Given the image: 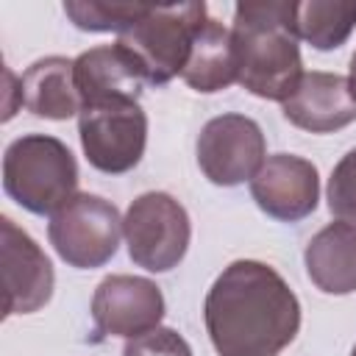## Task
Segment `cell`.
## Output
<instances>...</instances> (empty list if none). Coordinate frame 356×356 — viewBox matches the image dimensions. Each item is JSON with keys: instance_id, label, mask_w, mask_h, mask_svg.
Instances as JSON below:
<instances>
[{"instance_id": "cell-1", "label": "cell", "mask_w": 356, "mask_h": 356, "mask_svg": "<svg viewBox=\"0 0 356 356\" xmlns=\"http://www.w3.org/2000/svg\"><path fill=\"white\" fill-rule=\"evenodd\" d=\"M203 323L217 356H278L300 331V300L275 267L236 259L209 286Z\"/></svg>"}, {"instance_id": "cell-2", "label": "cell", "mask_w": 356, "mask_h": 356, "mask_svg": "<svg viewBox=\"0 0 356 356\" xmlns=\"http://www.w3.org/2000/svg\"><path fill=\"white\" fill-rule=\"evenodd\" d=\"M292 0H245L234 8L236 83L261 100L284 103L303 78L298 36L289 25Z\"/></svg>"}, {"instance_id": "cell-3", "label": "cell", "mask_w": 356, "mask_h": 356, "mask_svg": "<svg viewBox=\"0 0 356 356\" xmlns=\"http://www.w3.org/2000/svg\"><path fill=\"white\" fill-rule=\"evenodd\" d=\"M3 189L31 214H56L78 192V161L50 134H25L3 153Z\"/></svg>"}, {"instance_id": "cell-4", "label": "cell", "mask_w": 356, "mask_h": 356, "mask_svg": "<svg viewBox=\"0 0 356 356\" xmlns=\"http://www.w3.org/2000/svg\"><path fill=\"white\" fill-rule=\"evenodd\" d=\"M206 19V3L150 6L117 42L134 56L150 86H164L184 72L192 42Z\"/></svg>"}, {"instance_id": "cell-5", "label": "cell", "mask_w": 356, "mask_h": 356, "mask_svg": "<svg viewBox=\"0 0 356 356\" xmlns=\"http://www.w3.org/2000/svg\"><path fill=\"white\" fill-rule=\"evenodd\" d=\"M122 217L117 206L100 195L78 192L47 222V239L61 261L75 270L108 264L120 250Z\"/></svg>"}, {"instance_id": "cell-6", "label": "cell", "mask_w": 356, "mask_h": 356, "mask_svg": "<svg viewBox=\"0 0 356 356\" xmlns=\"http://www.w3.org/2000/svg\"><path fill=\"white\" fill-rule=\"evenodd\" d=\"M128 256L147 273H170L189 250L192 222L186 209L167 192H145L131 200L122 217Z\"/></svg>"}, {"instance_id": "cell-7", "label": "cell", "mask_w": 356, "mask_h": 356, "mask_svg": "<svg viewBox=\"0 0 356 356\" xmlns=\"http://www.w3.org/2000/svg\"><path fill=\"white\" fill-rule=\"evenodd\" d=\"M78 136L86 161L106 172L122 175L131 172L147 145V114L139 100L86 106L78 114Z\"/></svg>"}, {"instance_id": "cell-8", "label": "cell", "mask_w": 356, "mask_h": 356, "mask_svg": "<svg viewBox=\"0 0 356 356\" xmlns=\"http://www.w3.org/2000/svg\"><path fill=\"white\" fill-rule=\"evenodd\" d=\"M197 167L214 186H239L253 181L267 159L261 125L245 114L211 117L195 145Z\"/></svg>"}, {"instance_id": "cell-9", "label": "cell", "mask_w": 356, "mask_h": 356, "mask_svg": "<svg viewBox=\"0 0 356 356\" xmlns=\"http://www.w3.org/2000/svg\"><path fill=\"white\" fill-rule=\"evenodd\" d=\"M0 264L6 306L3 317L33 314L53 298L56 273L47 253L11 217H0Z\"/></svg>"}, {"instance_id": "cell-10", "label": "cell", "mask_w": 356, "mask_h": 356, "mask_svg": "<svg viewBox=\"0 0 356 356\" xmlns=\"http://www.w3.org/2000/svg\"><path fill=\"white\" fill-rule=\"evenodd\" d=\"M92 323L100 337L134 339L161 325L164 295L142 275H106L92 295Z\"/></svg>"}, {"instance_id": "cell-11", "label": "cell", "mask_w": 356, "mask_h": 356, "mask_svg": "<svg viewBox=\"0 0 356 356\" xmlns=\"http://www.w3.org/2000/svg\"><path fill=\"white\" fill-rule=\"evenodd\" d=\"M250 197L267 217L278 222H300L320 200L317 167L295 153H273L253 175Z\"/></svg>"}, {"instance_id": "cell-12", "label": "cell", "mask_w": 356, "mask_h": 356, "mask_svg": "<svg viewBox=\"0 0 356 356\" xmlns=\"http://www.w3.org/2000/svg\"><path fill=\"white\" fill-rule=\"evenodd\" d=\"M284 117L309 134H331L356 120V97L348 75L337 72H303L298 89L281 103Z\"/></svg>"}, {"instance_id": "cell-13", "label": "cell", "mask_w": 356, "mask_h": 356, "mask_svg": "<svg viewBox=\"0 0 356 356\" xmlns=\"http://www.w3.org/2000/svg\"><path fill=\"white\" fill-rule=\"evenodd\" d=\"M72 72H75V89L81 95L83 108L103 106V103L139 100L142 86L147 83L139 64L120 42L83 50L72 61Z\"/></svg>"}, {"instance_id": "cell-14", "label": "cell", "mask_w": 356, "mask_h": 356, "mask_svg": "<svg viewBox=\"0 0 356 356\" xmlns=\"http://www.w3.org/2000/svg\"><path fill=\"white\" fill-rule=\"evenodd\" d=\"M306 275L325 295L356 292V228L345 222H328L320 228L303 250Z\"/></svg>"}, {"instance_id": "cell-15", "label": "cell", "mask_w": 356, "mask_h": 356, "mask_svg": "<svg viewBox=\"0 0 356 356\" xmlns=\"http://www.w3.org/2000/svg\"><path fill=\"white\" fill-rule=\"evenodd\" d=\"M22 106L44 120H70L83 111L81 95L75 89L72 61L64 56H44L33 61L22 75Z\"/></svg>"}, {"instance_id": "cell-16", "label": "cell", "mask_w": 356, "mask_h": 356, "mask_svg": "<svg viewBox=\"0 0 356 356\" xmlns=\"http://www.w3.org/2000/svg\"><path fill=\"white\" fill-rule=\"evenodd\" d=\"M181 78L189 89L200 95H214L236 83L239 67H236V47H234L231 28L209 17L192 42Z\"/></svg>"}, {"instance_id": "cell-17", "label": "cell", "mask_w": 356, "mask_h": 356, "mask_svg": "<svg viewBox=\"0 0 356 356\" xmlns=\"http://www.w3.org/2000/svg\"><path fill=\"white\" fill-rule=\"evenodd\" d=\"M289 25L298 42L303 39L314 50H337L350 39L356 28V3H348V0L292 3Z\"/></svg>"}, {"instance_id": "cell-18", "label": "cell", "mask_w": 356, "mask_h": 356, "mask_svg": "<svg viewBox=\"0 0 356 356\" xmlns=\"http://www.w3.org/2000/svg\"><path fill=\"white\" fill-rule=\"evenodd\" d=\"M150 6L145 3H103V0H67L64 14L70 22L89 33H125L134 22L145 17Z\"/></svg>"}, {"instance_id": "cell-19", "label": "cell", "mask_w": 356, "mask_h": 356, "mask_svg": "<svg viewBox=\"0 0 356 356\" xmlns=\"http://www.w3.org/2000/svg\"><path fill=\"white\" fill-rule=\"evenodd\" d=\"M328 211L337 217V222H345L356 228V147L348 150L328 178Z\"/></svg>"}, {"instance_id": "cell-20", "label": "cell", "mask_w": 356, "mask_h": 356, "mask_svg": "<svg viewBox=\"0 0 356 356\" xmlns=\"http://www.w3.org/2000/svg\"><path fill=\"white\" fill-rule=\"evenodd\" d=\"M122 356H192V348L175 328L159 325L142 337L128 339Z\"/></svg>"}, {"instance_id": "cell-21", "label": "cell", "mask_w": 356, "mask_h": 356, "mask_svg": "<svg viewBox=\"0 0 356 356\" xmlns=\"http://www.w3.org/2000/svg\"><path fill=\"white\" fill-rule=\"evenodd\" d=\"M348 83H350V92L356 97V53L350 56V70H348Z\"/></svg>"}, {"instance_id": "cell-22", "label": "cell", "mask_w": 356, "mask_h": 356, "mask_svg": "<svg viewBox=\"0 0 356 356\" xmlns=\"http://www.w3.org/2000/svg\"><path fill=\"white\" fill-rule=\"evenodd\" d=\"M350 356H356V345H353V350H350Z\"/></svg>"}]
</instances>
